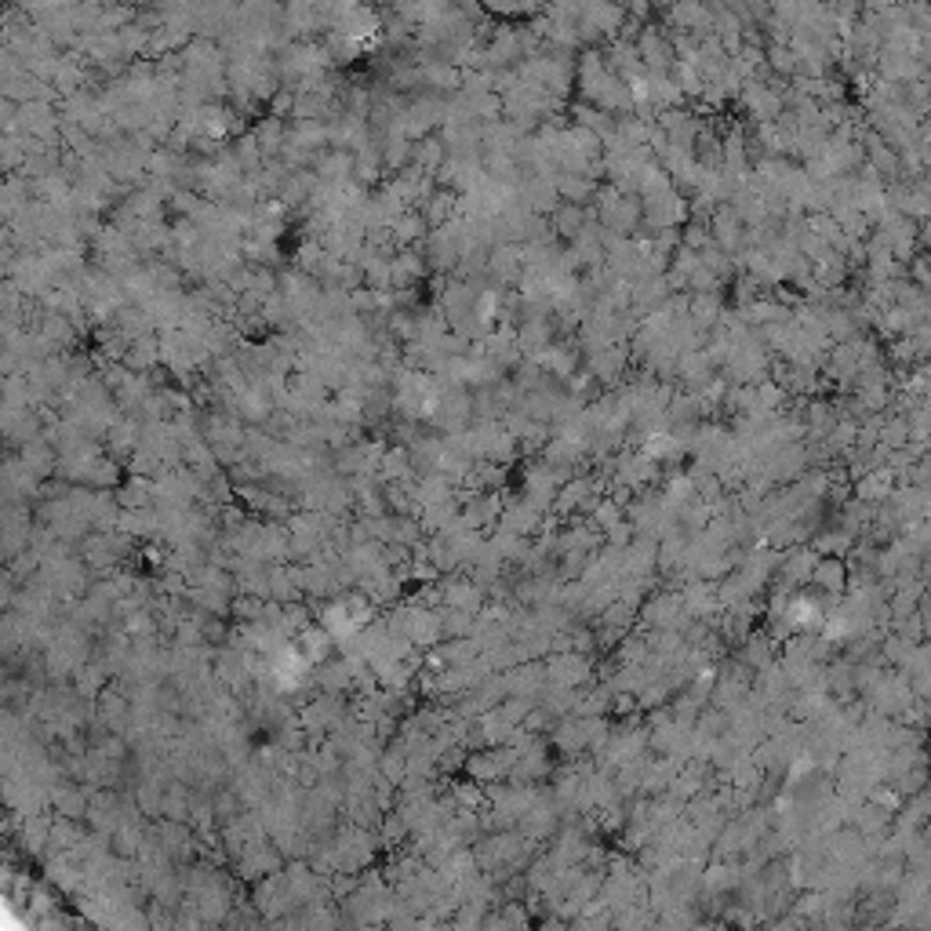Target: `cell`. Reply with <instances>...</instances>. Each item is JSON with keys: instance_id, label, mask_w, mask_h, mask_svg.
<instances>
[{"instance_id": "cell-1", "label": "cell", "mask_w": 931, "mask_h": 931, "mask_svg": "<svg viewBox=\"0 0 931 931\" xmlns=\"http://www.w3.org/2000/svg\"><path fill=\"white\" fill-rule=\"evenodd\" d=\"M688 219V197H684L677 186L662 193H651V197H641V222L648 230H673Z\"/></svg>"}, {"instance_id": "cell-2", "label": "cell", "mask_w": 931, "mask_h": 931, "mask_svg": "<svg viewBox=\"0 0 931 931\" xmlns=\"http://www.w3.org/2000/svg\"><path fill=\"white\" fill-rule=\"evenodd\" d=\"M684 622H688V611H684L681 590H659L644 597L641 622L633 630H662V626L684 630Z\"/></svg>"}, {"instance_id": "cell-3", "label": "cell", "mask_w": 931, "mask_h": 931, "mask_svg": "<svg viewBox=\"0 0 931 931\" xmlns=\"http://www.w3.org/2000/svg\"><path fill=\"white\" fill-rule=\"evenodd\" d=\"M546 681L561 684V688H582L586 681H593V655H582V651H550L546 655Z\"/></svg>"}, {"instance_id": "cell-4", "label": "cell", "mask_w": 931, "mask_h": 931, "mask_svg": "<svg viewBox=\"0 0 931 931\" xmlns=\"http://www.w3.org/2000/svg\"><path fill=\"white\" fill-rule=\"evenodd\" d=\"M630 346L626 342H608V346H597V350H586V371L601 386H615V382L626 375L630 368Z\"/></svg>"}, {"instance_id": "cell-5", "label": "cell", "mask_w": 931, "mask_h": 931, "mask_svg": "<svg viewBox=\"0 0 931 931\" xmlns=\"http://www.w3.org/2000/svg\"><path fill=\"white\" fill-rule=\"evenodd\" d=\"M633 48L641 55L644 70L670 73V66L677 62V55H673V33H666L662 26H644V30L633 37Z\"/></svg>"}, {"instance_id": "cell-6", "label": "cell", "mask_w": 931, "mask_h": 931, "mask_svg": "<svg viewBox=\"0 0 931 931\" xmlns=\"http://www.w3.org/2000/svg\"><path fill=\"white\" fill-rule=\"evenodd\" d=\"M706 226H710V237L713 244L721 251H728L731 259L735 255H742V248H746V222L731 211V204H717V208L710 211V219H706Z\"/></svg>"}, {"instance_id": "cell-7", "label": "cell", "mask_w": 931, "mask_h": 931, "mask_svg": "<svg viewBox=\"0 0 931 931\" xmlns=\"http://www.w3.org/2000/svg\"><path fill=\"white\" fill-rule=\"evenodd\" d=\"M666 19L673 22V30L688 33L695 41L713 33V8L702 4V0H673L670 8H666Z\"/></svg>"}, {"instance_id": "cell-8", "label": "cell", "mask_w": 931, "mask_h": 931, "mask_svg": "<svg viewBox=\"0 0 931 931\" xmlns=\"http://www.w3.org/2000/svg\"><path fill=\"white\" fill-rule=\"evenodd\" d=\"M502 677H506V691H510V695H524V699H535V702H539V691L550 684L546 681V662L542 659L517 662L510 670H502Z\"/></svg>"}, {"instance_id": "cell-9", "label": "cell", "mask_w": 931, "mask_h": 931, "mask_svg": "<svg viewBox=\"0 0 931 931\" xmlns=\"http://www.w3.org/2000/svg\"><path fill=\"white\" fill-rule=\"evenodd\" d=\"M488 277L499 288H506V284H517L524 277V255H521V244H495V248H488Z\"/></svg>"}, {"instance_id": "cell-10", "label": "cell", "mask_w": 931, "mask_h": 931, "mask_svg": "<svg viewBox=\"0 0 931 931\" xmlns=\"http://www.w3.org/2000/svg\"><path fill=\"white\" fill-rule=\"evenodd\" d=\"M815 561H819V553L811 550V546H804V542L786 546V553L779 557V568H775V579L790 582L793 590H797V586H808Z\"/></svg>"}, {"instance_id": "cell-11", "label": "cell", "mask_w": 931, "mask_h": 931, "mask_svg": "<svg viewBox=\"0 0 931 931\" xmlns=\"http://www.w3.org/2000/svg\"><path fill=\"white\" fill-rule=\"evenodd\" d=\"M531 361L539 364L550 379H568L571 371L579 368V350H575V342H557L553 339L550 346H542L539 353H531Z\"/></svg>"}, {"instance_id": "cell-12", "label": "cell", "mask_w": 931, "mask_h": 931, "mask_svg": "<svg viewBox=\"0 0 931 931\" xmlns=\"http://www.w3.org/2000/svg\"><path fill=\"white\" fill-rule=\"evenodd\" d=\"M542 517L546 513L535 506L531 499H506L502 502V513H499V524L506 531H517V535H535L539 531V524H542Z\"/></svg>"}, {"instance_id": "cell-13", "label": "cell", "mask_w": 931, "mask_h": 931, "mask_svg": "<svg viewBox=\"0 0 931 931\" xmlns=\"http://www.w3.org/2000/svg\"><path fill=\"white\" fill-rule=\"evenodd\" d=\"M724 317V299L721 291H688V321L699 331L710 335Z\"/></svg>"}, {"instance_id": "cell-14", "label": "cell", "mask_w": 931, "mask_h": 931, "mask_svg": "<svg viewBox=\"0 0 931 931\" xmlns=\"http://www.w3.org/2000/svg\"><path fill=\"white\" fill-rule=\"evenodd\" d=\"M735 659H742L753 673H757V670H764V666H771V662L779 659V641H775L771 633L750 630L739 641V655H735Z\"/></svg>"}, {"instance_id": "cell-15", "label": "cell", "mask_w": 931, "mask_h": 931, "mask_svg": "<svg viewBox=\"0 0 931 931\" xmlns=\"http://www.w3.org/2000/svg\"><path fill=\"white\" fill-rule=\"evenodd\" d=\"M811 582H815V590L837 593V597H841V593L848 590V564H844V557L822 553L819 561H815V568H811Z\"/></svg>"}, {"instance_id": "cell-16", "label": "cell", "mask_w": 931, "mask_h": 931, "mask_svg": "<svg viewBox=\"0 0 931 931\" xmlns=\"http://www.w3.org/2000/svg\"><path fill=\"white\" fill-rule=\"evenodd\" d=\"M553 186L561 193V201L582 204V208H586V204L593 201V193H597V179L579 175V171H557V175H553Z\"/></svg>"}, {"instance_id": "cell-17", "label": "cell", "mask_w": 931, "mask_h": 931, "mask_svg": "<svg viewBox=\"0 0 931 931\" xmlns=\"http://www.w3.org/2000/svg\"><path fill=\"white\" fill-rule=\"evenodd\" d=\"M895 473L888 470V466H877V470L862 473L859 477V499L862 502H873V506H881V502H888L891 488H895Z\"/></svg>"}, {"instance_id": "cell-18", "label": "cell", "mask_w": 931, "mask_h": 931, "mask_svg": "<svg viewBox=\"0 0 931 931\" xmlns=\"http://www.w3.org/2000/svg\"><path fill=\"white\" fill-rule=\"evenodd\" d=\"M586 219H590V211L582 208V204L561 201V204H557V211L550 215V230H553V237H564V241H571V237H575V233L586 226Z\"/></svg>"}, {"instance_id": "cell-19", "label": "cell", "mask_w": 931, "mask_h": 931, "mask_svg": "<svg viewBox=\"0 0 931 931\" xmlns=\"http://www.w3.org/2000/svg\"><path fill=\"white\" fill-rule=\"evenodd\" d=\"M575 124L579 128H586V131H593L597 139H604V135H611L615 131V113H608V110H601V106H593V102H579L575 106Z\"/></svg>"}, {"instance_id": "cell-20", "label": "cell", "mask_w": 931, "mask_h": 931, "mask_svg": "<svg viewBox=\"0 0 931 931\" xmlns=\"http://www.w3.org/2000/svg\"><path fill=\"white\" fill-rule=\"evenodd\" d=\"M437 619H441V633H448V637H466V633L473 630V615L462 608L437 611Z\"/></svg>"}, {"instance_id": "cell-21", "label": "cell", "mask_w": 931, "mask_h": 931, "mask_svg": "<svg viewBox=\"0 0 931 931\" xmlns=\"http://www.w3.org/2000/svg\"><path fill=\"white\" fill-rule=\"evenodd\" d=\"M459 517V502L455 499H444V502H433V506H426V528H448L451 521Z\"/></svg>"}, {"instance_id": "cell-22", "label": "cell", "mask_w": 931, "mask_h": 931, "mask_svg": "<svg viewBox=\"0 0 931 931\" xmlns=\"http://www.w3.org/2000/svg\"><path fill=\"white\" fill-rule=\"evenodd\" d=\"M415 157H419V164H422L426 171H437V168L444 164V157H448V150H444V142H441V139H437V142L430 139V142H422L419 150H415Z\"/></svg>"}, {"instance_id": "cell-23", "label": "cell", "mask_w": 931, "mask_h": 931, "mask_svg": "<svg viewBox=\"0 0 931 931\" xmlns=\"http://www.w3.org/2000/svg\"><path fill=\"white\" fill-rule=\"evenodd\" d=\"M419 273H422V262H419V255H411V251L393 262V281H397V284H411L415 277H419Z\"/></svg>"}, {"instance_id": "cell-24", "label": "cell", "mask_w": 931, "mask_h": 931, "mask_svg": "<svg viewBox=\"0 0 931 931\" xmlns=\"http://www.w3.org/2000/svg\"><path fill=\"white\" fill-rule=\"evenodd\" d=\"M681 244L684 248H691V251H702V248H710L713 244V237H710V226L706 222H691L688 230H684V237H681Z\"/></svg>"}, {"instance_id": "cell-25", "label": "cell", "mask_w": 931, "mask_h": 931, "mask_svg": "<svg viewBox=\"0 0 931 931\" xmlns=\"http://www.w3.org/2000/svg\"><path fill=\"white\" fill-rule=\"evenodd\" d=\"M422 230H426L422 215H397V237L401 241H415V237H422Z\"/></svg>"}, {"instance_id": "cell-26", "label": "cell", "mask_w": 931, "mask_h": 931, "mask_svg": "<svg viewBox=\"0 0 931 931\" xmlns=\"http://www.w3.org/2000/svg\"><path fill=\"white\" fill-rule=\"evenodd\" d=\"M622 8H626V19H648L651 0H622Z\"/></svg>"}]
</instances>
